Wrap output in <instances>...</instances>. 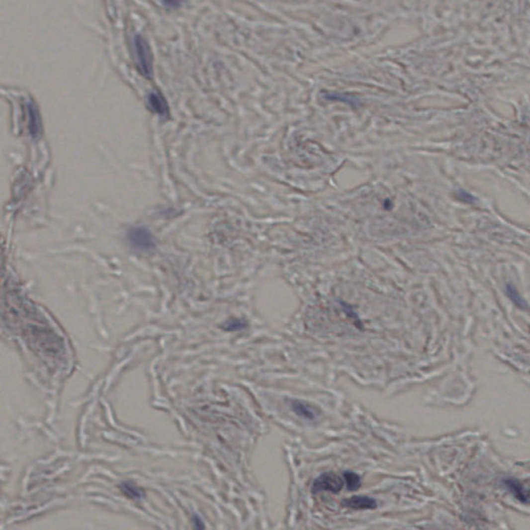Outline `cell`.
Masks as SVG:
<instances>
[{"label": "cell", "mask_w": 530, "mask_h": 530, "mask_svg": "<svg viewBox=\"0 0 530 530\" xmlns=\"http://www.w3.org/2000/svg\"><path fill=\"white\" fill-rule=\"evenodd\" d=\"M134 49L137 65L140 73L147 79L154 77V60L150 47L142 35L137 34L134 37Z\"/></svg>", "instance_id": "1"}, {"label": "cell", "mask_w": 530, "mask_h": 530, "mask_svg": "<svg viewBox=\"0 0 530 530\" xmlns=\"http://www.w3.org/2000/svg\"><path fill=\"white\" fill-rule=\"evenodd\" d=\"M344 478L334 472H325L315 479L312 485V492L317 494L319 492L339 493L344 487Z\"/></svg>", "instance_id": "2"}, {"label": "cell", "mask_w": 530, "mask_h": 530, "mask_svg": "<svg viewBox=\"0 0 530 530\" xmlns=\"http://www.w3.org/2000/svg\"><path fill=\"white\" fill-rule=\"evenodd\" d=\"M128 241L130 245L138 251L149 252L156 248V239L145 227L132 228L128 232Z\"/></svg>", "instance_id": "3"}, {"label": "cell", "mask_w": 530, "mask_h": 530, "mask_svg": "<svg viewBox=\"0 0 530 530\" xmlns=\"http://www.w3.org/2000/svg\"><path fill=\"white\" fill-rule=\"evenodd\" d=\"M342 506L352 510H375L378 507L376 499L369 496H352L342 501Z\"/></svg>", "instance_id": "4"}, {"label": "cell", "mask_w": 530, "mask_h": 530, "mask_svg": "<svg viewBox=\"0 0 530 530\" xmlns=\"http://www.w3.org/2000/svg\"><path fill=\"white\" fill-rule=\"evenodd\" d=\"M148 105L155 113L160 116H168L169 115V106L166 98L159 91H151L147 97Z\"/></svg>", "instance_id": "5"}, {"label": "cell", "mask_w": 530, "mask_h": 530, "mask_svg": "<svg viewBox=\"0 0 530 530\" xmlns=\"http://www.w3.org/2000/svg\"><path fill=\"white\" fill-rule=\"evenodd\" d=\"M27 113H28V128L30 135L33 138H37L41 134L42 131V122H41V116L40 111L34 102H29L27 104Z\"/></svg>", "instance_id": "6"}, {"label": "cell", "mask_w": 530, "mask_h": 530, "mask_svg": "<svg viewBox=\"0 0 530 530\" xmlns=\"http://www.w3.org/2000/svg\"><path fill=\"white\" fill-rule=\"evenodd\" d=\"M290 407H291L292 411L297 414L300 418H304L306 420L314 421L318 416L317 409L311 406L310 404L300 401V400H291L290 401Z\"/></svg>", "instance_id": "7"}, {"label": "cell", "mask_w": 530, "mask_h": 530, "mask_svg": "<svg viewBox=\"0 0 530 530\" xmlns=\"http://www.w3.org/2000/svg\"><path fill=\"white\" fill-rule=\"evenodd\" d=\"M120 489H121L122 493L125 496H128L129 498L134 499V500H140V499H142L145 496L144 491L141 488L137 487L132 482H124V483H122L120 485Z\"/></svg>", "instance_id": "8"}, {"label": "cell", "mask_w": 530, "mask_h": 530, "mask_svg": "<svg viewBox=\"0 0 530 530\" xmlns=\"http://www.w3.org/2000/svg\"><path fill=\"white\" fill-rule=\"evenodd\" d=\"M343 478L348 491H356L361 485V477L353 471H344Z\"/></svg>", "instance_id": "9"}, {"label": "cell", "mask_w": 530, "mask_h": 530, "mask_svg": "<svg viewBox=\"0 0 530 530\" xmlns=\"http://www.w3.org/2000/svg\"><path fill=\"white\" fill-rule=\"evenodd\" d=\"M247 326H248V323L244 319H230L224 324L223 329L228 332H235V331H242L246 329Z\"/></svg>", "instance_id": "10"}, {"label": "cell", "mask_w": 530, "mask_h": 530, "mask_svg": "<svg viewBox=\"0 0 530 530\" xmlns=\"http://www.w3.org/2000/svg\"><path fill=\"white\" fill-rule=\"evenodd\" d=\"M507 293L509 295V297L514 301V304L517 305L520 308H525L527 307L525 300L521 297V295L518 293V291H517L516 288L512 285H508L507 286Z\"/></svg>", "instance_id": "11"}, {"label": "cell", "mask_w": 530, "mask_h": 530, "mask_svg": "<svg viewBox=\"0 0 530 530\" xmlns=\"http://www.w3.org/2000/svg\"><path fill=\"white\" fill-rule=\"evenodd\" d=\"M193 523H194V527L196 529H204L205 528L203 522H202V520L196 515L193 516Z\"/></svg>", "instance_id": "12"}, {"label": "cell", "mask_w": 530, "mask_h": 530, "mask_svg": "<svg viewBox=\"0 0 530 530\" xmlns=\"http://www.w3.org/2000/svg\"><path fill=\"white\" fill-rule=\"evenodd\" d=\"M177 1L178 0H165V2L168 4V5H171V6H177Z\"/></svg>", "instance_id": "13"}]
</instances>
